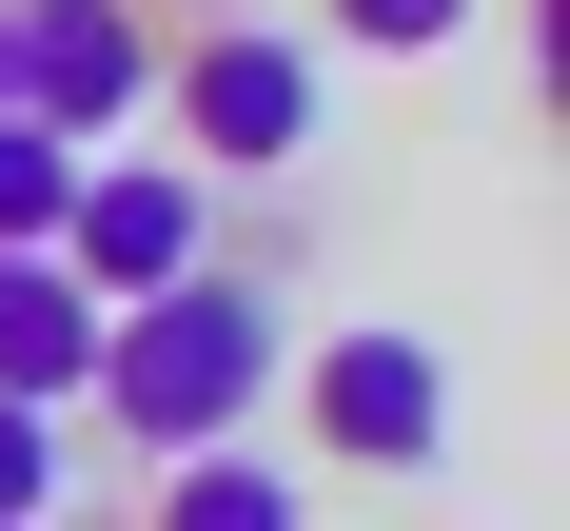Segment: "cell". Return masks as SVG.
Wrapping results in <instances>:
<instances>
[{"instance_id":"cell-1","label":"cell","mask_w":570,"mask_h":531,"mask_svg":"<svg viewBox=\"0 0 570 531\" xmlns=\"http://www.w3.org/2000/svg\"><path fill=\"white\" fill-rule=\"evenodd\" d=\"M276 276H158V295H118L99 315V374H79V413H99L118 453L158 472V453H217V433H256V394H276Z\"/></svg>"},{"instance_id":"cell-2","label":"cell","mask_w":570,"mask_h":531,"mask_svg":"<svg viewBox=\"0 0 570 531\" xmlns=\"http://www.w3.org/2000/svg\"><path fill=\"white\" fill-rule=\"evenodd\" d=\"M158 99H177V138L217 177H295L315 118H335V79H315L295 20H217V40H158Z\"/></svg>"},{"instance_id":"cell-3","label":"cell","mask_w":570,"mask_h":531,"mask_svg":"<svg viewBox=\"0 0 570 531\" xmlns=\"http://www.w3.org/2000/svg\"><path fill=\"white\" fill-rule=\"evenodd\" d=\"M276 374H295V433H315L335 472H433V453H453V354L394 335V315H374V335L276 354Z\"/></svg>"},{"instance_id":"cell-4","label":"cell","mask_w":570,"mask_h":531,"mask_svg":"<svg viewBox=\"0 0 570 531\" xmlns=\"http://www.w3.org/2000/svg\"><path fill=\"white\" fill-rule=\"evenodd\" d=\"M0 59H20V118L118 158L138 118H158V20L138 0H0Z\"/></svg>"},{"instance_id":"cell-5","label":"cell","mask_w":570,"mask_h":531,"mask_svg":"<svg viewBox=\"0 0 570 531\" xmlns=\"http://www.w3.org/2000/svg\"><path fill=\"white\" fill-rule=\"evenodd\" d=\"M40 256L118 315V295H158V276H197V256H217V197H197V158H138V138H118V158H79V197H59Z\"/></svg>"},{"instance_id":"cell-6","label":"cell","mask_w":570,"mask_h":531,"mask_svg":"<svg viewBox=\"0 0 570 531\" xmlns=\"http://www.w3.org/2000/svg\"><path fill=\"white\" fill-rule=\"evenodd\" d=\"M79 374H99V295L59 276V256H0V394L79 413Z\"/></svg>"},{"instance_id":"cell-7","label":"cell","mask_w":570,"mask_h":531,"mask_svg":"<svg viewBox=\"0 0 570 531\" xmlns=\"http://www.w3.org/2000/svg\"><path fill=\"white\" fill-rule=\"evenodd\" d=\"M138 531H315V492H295L256 433H217V453H158V512Z\"/></svg>"},{"instance_id":"cell-8","label":"cell","mask_w":570,"mask_h":531,"mask_svg":"<svg viewBox=\"0 0 570 531\" xmlns=\"http://www.w3.org/2000/svg\"><path fill=\"white\" fill-rule=\"evenodd\" d=\"M59 197H79V138H40V118H0V256H40Z\"/></svg>"},{"instance_id":"cell-9","label":"cell","mask_w":570,"mask_h":531,"mask_svg":"<svg viewBox=\"0 0 570 531\" xmlns=\"http://www.w3.org/2000/svg\"><path fill=\"white\" fill-rule=\"evenodd\" d=\"M40 512H79V433L0 394V531H40Z\"/></svg>"},{"instance_id":"cell-10","label":"cell","mask_w":570,"mask_h":531,"mask_svg":"<svg viewBox=\"0 0 570 531\" xmlns=\"http://www.w3.org/2000/svg\"><path fill=\"white\" fill-rule=\"evenodd\" d=\"M335 40H374V59H453L472 40V0H315Z\"/></svg>"},{"instance_id":"cell-11","label":"cell","mask_w":570,"mask_h":531,"mask_svg":"<svg viewBox=\"0 0 570 531\" xmlns=\"http://www.w3.org/2000/svg\"><path fill=\"white\" fill-rule=\"evenodd\" d=\"M0 118H20V59H0Z\"/></svg>"},{"instance_id":"cell-12","label":"cell","mask_w":570,"mask_h":531,"mask_svg":"<svg viewBox=\"0 0 570 531\" xmlns=\"http://www.w3.org/2000/svg\"><path fill=\"white\" fill-rule=\"evenodd\" d=\"M40 531H59V512H40Z\"/></svg>"}]
</instances>
